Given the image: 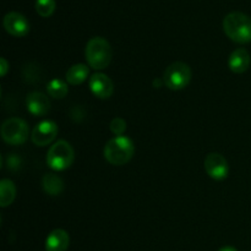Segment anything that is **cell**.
I'll list each match as a JSON object with an SVG mask.
<instances>
[{
	"label": "cell",
	"mask_w": 251,
	"mask_h": 251,
	"mask_svg": "<svg viewBox=\"0 0 251 251\" xmlns=\"http://www.w3.org/2000/svg\"><path fill=\"white\" fill-rule=\"evenodd\" d=\"M223 31L237 43L245 44L251 42V17L244 12H229L223 19Z\"/></svg>",
	"instance_id": "6da1fadb"
},
{
	"label": "cell",
	"mask_w": 251,
	"mask_h": 251,
	"mask_svg": "<svg viewBox=\"0 0 251 251\" xmlns=\"http://www.w3.org/2000/svg\"><path fill=\"white\" fill-rule=\"evenodd\" d=\"M112 47L103 37H93L86 44L85 56L88 65L95 70L108 68L112 61Z\"/></svg>",
	"instance_id": "7a4b0ae2"
},
{
	"label": "cell",
	"mask_w": 251,
	"mask_h": 251,
	"mask_svg": "<svg viewBox=\"0 0 251 251\" xmlns=\"http://www.w3.org/2000/svg\"><path fill=\"white\" fill-rule=\"evenodd\" d=\"M134 144L126 136H115L105 144L104 158L113 166H124L132 158Z\"/></svg>",
	"instance_id": "3957f363"
},
{
	"label": "cell",
	"mask_w": 251,
	"mask_h": 251,
	"mask_svg": "<svg viewBox=\"0 0 251 251\" xmlns=\"http://www.w3.org/2000/svg\"><path fill=\"white\" fill-rule=\"evenodd\" d=\"M75 152L73 146L65 140H59L49 149L47 153V163L53 171L63 172L70 168L74 163Z\"/></svg>",
	"instance_id": "277c9868"
},
{
	"label": "cell",
	"mask_w": 251,
	"mask_h": 251,
	"mask_svg": "<svg viewBox=\"0 0 251 251\" xmlns=\"http://www.w3.org/2000/svg\"><path fill=\"white\" fill-rule=\"evenodd\" d=\"M191 80V70L188 64L176 61L164 70L163 82L169 90L179 91L185 88Z\"/></svg>",
	"instance_id": "5b68a950"
},
{
	"label": "cell",
	"mask_w": 251,
	"mask_h": 251,
	"mask_svg": "<svg viewBox=\"0 0 251 251\" xmlns=\"http://www.w3.org/2000/svg\"><path fill=\"white\" fill-rule=\"evenodd\" d=\"M28 125L20 118H10L1 125V137L6 144L22 145L28 139Z\"/></svg>",
	"instance_id": "8992f818"
},
{
	"label": "cell",
	"mask_w": 251,
	"mask_h": 251,
	"mask_svg": "<svg viewBox=\"0 0 251 251\" xmlns=\"http://www.w3.org/2000/svg\"><path fill=\"white\" fill-rule=\"evenodd\" d=\"M58 131V125L55 123L51 122V120H43L39 124H37L34 129L32 130V142L39 147L48 146L49 144H51L55 140Z\"/></svg>",
	"instance_id": "52a82bcc"
},
{
	"label": "cell",
	"mask_w": 251,
	"mask_h": 251,
	"mask_svg": "<svg viewBox=\"0 0 251 251\" xmlns=\"http://www.w3.org/2000/svg\"><path fill=\"white\" fill-rule=\"evenodd\" d=\"M205 171L210 178L215 180H223L228 176L229 166L222 154L212 152L205 158Z\"/></svg>",
	"instance_id": "ba28073f"
},
{
	"label": "cell",
	"mask_w": 251,
	"mask_h": 251,
	"mask_svg": "<svg viewBox=\"0 0 251 251\" xmlns=\"http://www.w3.org/2000/svg\"><path fill=\"white\" fill-rule=\"evenodd\" d=\"M4 27L7 33L14 37H24L29 32V24L26 17L17 11H10L4 17Z\"/></svg>",
	"instance_id": "9c48e42d"
},
{
	"label": "cell",
	"mask_w": 251,
	"mask_h": 251,
	"mask_svg": "<svg viewBox=\"0 0 251 251\" xmlns=\"http://www.w3.org/2000/svg\"><path fill=\"white\" fill-rule=\"evenodd\" d=\"M90 88L91 92L96 97L100 98V100H107L113 95L114 85H113V81L107 75L102 73H97L90 78Z\"/></svg>",
	"instance_id": "30bf717a"
},
{
	"label": "cell",
	"mask_w": 251,
	"mask_h": 251,
	"mask_svg": "<svg viewBox=\"0 0 251 251\" xmlns=\"http://www.w3.org/2000/svg\"><path fill=\"white\" fill-rule=\"evenodd\" d=\"M26 107L34 117H43L50 109V102L44 93L31 92L26 98Z\"/></svg>",
	"instance_id": "8fae6325"
},
{
	"label": "cell",
	"mask_w": 251,
	"mask_h": 251,
	"mask_svg": "<svg viewBox=\"0 0 251 251\" xmlns=\"http://www.w3.org/2000/svg\"><path fill=\"white\" fill-rule=\"evenodd\" d=\"M251 63L250 54L247 49L238 48L233 51L228 59V66L234 74H243L249 69Z\"/></svg>",
	"instance_id": "7c38bea8"
},
{
	"label": "cell",
	"mask_w": 251,
	"mask_h": 251,
	"mask_svg": "<svg viewBox=\"0 0 251 251\" xmlns=\"http://www.w3.org/2000/svg\"><path fill=\"white\" fill-rule=\"evenodd\" d=\"M70 245V237L64 229H54L46 240V251H66Z\"/></svg>",
	"instance_id": "4fadbf2b"
},
{
	"label": "cell",
	"mask_w": 251,
	"mask_h": 251,
	"mask_svg": "<svg viewBox=\"0 0 251 251\" xmlns=\"http://www.w3.org/2000/svg\"><path fill=\"white\" fill-rule=\"evenodd\" d=\"M88 66L85 64H75V65L71 66L68 71H66V81L68 83L73 86L81 85L83 81H86V78L88 77Z\"/></svg>",
	"instance_id": "5bb4252c"
},
{
	"label": "cell",
	"mask_w": 251,
	"mask_h": 251,
	"mask_svg": "<svg viewBox=\"0 0 251 251\" xmlns=\"http://www.w3.org/2000/svg\"><path fill=\"white\" fill-rule=\"evenodd\" d=\"M16 196V186L14 181L10 179H4L0 181V206L1 207H7L11 205L12 201Z\"/></svg>",
	"instance_id": "9a60e30c"
},
{
	"label": "cell",
	"mask_w": 251,
	"mask_h": 251,
	"mask_svg": "<svg viewBox=\"0 0 251 251\" xmlns=\"http://www.w3.org/2000/svg\"><path fill=\"white\" fill-rule=\"evenodd\" d=\"M42 185L44 191L51 196L59 195L64 190V181L55 174H46L42 180Z\"/></svg>",
	"instance_id": "2e32d148"
},
{
	"label": "cell",
	"mask_w": 251,
	"mask_h": 251,
	"mask_svg": "<svg viewBox=\"0 0 251 251\" xmlns=\"http://www.w3.org/2000/svg\"><path fill=\"white\" fill-rule=\"evenodd\" d=\"M47 91H48L49 96L56 100H61V98L65 97L69 92V88L66 82H64L60 78H53L47 86Z\"/></svg>",
	"instance_id": "e0dca14e"
},
{
	"label": "cell",
	"mask_w": 251,
	"mask_h": 251,
	"mask_svg": "<svg viewBox=\"0 0 251 251\" xmlns=\"http://www.w3.org/2000/svg\"><path fill=\"white\" fill-rule=\"evenodd\" d=\"M36 10L42 17H49L55 10V0H36Z\"/></svg>",
	"instance_id": "ac0fdd59"
},
{
	"label": "cell",
	"mask_w": 251,
	"mask_h": 251,
	"mask_svg": "<svg viewBox=\"0 0 251 251\" xmlns=\"http://www.w3.org/2000/svg\"><path fill=\"white\" fill-rule=\"evenodd\" d=\"M125 130H126V123L122 118H114L110 122V131L117 136H123Z\"/></svg>",
	"instance_id": "d6986e66"
},
{
	"label": "cell",
	"mask_w": 251,
	"mask_h": 251,
	"mask_svg": "<svg viewBox=\"0 0 251 251\" xmlns=\"http://www.w3.org/2000/svg\"><path fill=\"white\" fill-rule=\"evenodd\" d=\"M7 70H9V64H7V61L4 58H1L0 59V75L5 76Z\"/></svg>",
	"instance_id": "ffe728a7"
},
{
	"label": "cell",
	"mask_w": 251,
	"mask_h": 251,
	"mask_svg": "<svg viewBox=\"0 0 251 251\" xmlns=\"http://www.w3.org/2000/svg\"><path fill=\"white\" fill-rule=\"evenodd\" d=\"M218 251H238V250L233 247H223V248H221Z\"/></svg>",
	"instance_id": "44dd1931"
}]
</instances>
